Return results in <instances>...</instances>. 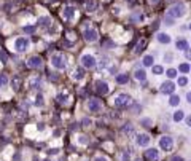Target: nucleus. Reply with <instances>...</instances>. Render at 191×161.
Returning a JSON list of instances; mask_svg holds the SVG:
<instances>
[{"mask_svg":"<svg viewBox=\"0 0 191 161\" xmlns=\"http://www.w3.org/2000/svg\"><path fill=\"white\" fill-rule=\"evenodd\" d=\"M167 15L169 16H172V18H182V16H185L186 15V7H185V3H174L172 7L169 8V11H167Z\"/></svg>","mask_w":191,"mask_h":161,"instance_id":"1","label":"nucleus"},{"mask_svg":"<svg viewBox=\"0 0 191 161\" xmlns=\"http://www.w3.org/2000/svg\"><path fill=\"white\" fill-rule=\"evenodd\" d=\"M51 65L54 67V69H64V67L67 65V61H65V56L61 53H56L51 56Z\"/></svg>","mask_w":191,"mask_h":161,"instance_id":"2","label":"nucleus"},{"mask_svg":"<svg viewBox=\"0 0 191 161\" xmlns=\"http://www.w3.org/2000/svg\"><path fill=\"white\" fill-rule=\"evenodd\" d=\"M94 88H96V92L99 96H105L110 92V86L107 82H104V80H97V82L94 83Z\"/></svg>","mask_w":191,"mask_h":161,"instance_id":"3","label":"nucleus"},{"mask_svg":"<svg viewBox=\"0 0 191 161\" xmlns=\"http://www.w3.org/2000/svg\"><path fill=\"white\" fill-rule=\"evenodd\" d=\"M129 102H131V96L124 94V92H123V94H118V96L115 97V105L118 109H126Z\"/></svg>","mask_w":191,"mask_h":161,"instance_id":"4","label":"nucleus"},{"mask_svg":"<svg viewBox=\"0 0 191 161\" xmlns=\"http://www.w3.org/2000/svg\"><path fill=\"white\" fill-rule=\"evenodd\" d=\"M172 147H174V139L170 137V136H163L161 139H159V148L164 152H169L172 150Z\"/></svg>","mask_w":191,"mask_h":161,"instance_id":"5","label":"nucleus"},{"mask_svg":"<svg viewBox=\"0 0 191 161\" xmlns=\"http://www.w3.org/2000/svg\"><path fill=\"white\" fill-rule=\"evenodd\" d=\"M97 64V61L94 56H91V54H83L81 56V67H84V69H92Z\"/></svg>","mask_w":191,"mask_h":161,"instance_id":"6","label":"nucleus"},{"mask_svg":"<svg viewBox=\"0 0 191 161\" xmlns=\"http://www.w3.org/2000/svg\"><path fill=\"white\" fill-rule=\"evenodd\" d=\"M88 109H89V112H100L102 110V102L99 101V99H96V97H91L89 101H88Z\"/></svg>","mask_w":191,"mask_h":161,"instance_id":"7","label":"nucleus"},{"mask_svg":"<svg viewBox=\"0 0 191 161\" xmlns=\"http://www.w3.org/2000/svg\"><path fill=\"white\" fill-rule=\"evenodd\" d=\"M175 91V85L170 82H164L163 85H161V88H159V92H161V94H172V92Z\"/></svg>","mask_w":191,"mask_h":161,"instance_id":"8","label":"nucleus"},{"mask_svg":"<svg viewBox=\"0 0 191 161\" xmlns=\"http://www.w3.org/2000/svg\"><path fill=\"white\" fill-rule=\"evenodd\" d=\"M83 39L86 42H96L97 40V30L96 29H84L83 30Z\"/></svg>","mask_w":191,"mask_h":161,"instance_id":"9","label":"nucleus"},{"mask_svg":"<svg viewBox=\"0 0 191 161\" xmlns=\"http://www.w3.org/2000/svg\"><path fill=\"white\" fill-rule=\"evenodd\" d=\"M43 64V61L40 56H32V58H29L27 59V65L30 67V69H40Z\"/></svg>","mask_w":191,"mask_h":161,"instance_id":"10","label":"nucleus"},{"mask_svg":"<svg viewBox=\"0 0 191 161\" xmlns=\"http://www.w3.org/2000/svg\"><path fill=\"white\" fill-rule=\"evenodd\" d=\"M143 156L148 161H156L159 158V150H156V148H148V150H145Z\"/></svg>","mask_w":191,"mask_h":161,"instance_id":"11","label":"nucleus"},{"mask_svg":"<svg viewBox=\"0 0 191 161\" xmlns=\"http://www.w3.org/2000/svg\"><path fill=\"white\" fill-rule=\"evenodd\" d=\"M27 45H29V42L21 37V39H18L15 42V49H16L18 53H22V51H26V49H27Z\"/></svg>","mask_w":191,"mask_h":161,"instance_id":"12","label":"nucleus"},{"mask_svg":"<svg viewBox=\"0 0 191 161\" xmlns=\"http://www.w3.org/2000/svg\"><path fill=\"white\" fill-rule=\"evenodd\" d=\"M62 15H64V18L67 21H72L73 18H75V8L73 7H65L64 11H62Z\"/></svg>","mask_w":191,"mask_h":161,"instance_id":"13","label":"nucleus"},{"mask_svg":"<svg viewBox=\"0 0 191 161\" xmlns=\"http://www.w3.org/2000/svg\"><path fill=\"white\" fill-rule=\"evenodd\" d=\"M97 7H99V2H97V0H86V2H84L86 11H96Z\"/></svg>","mask_w":191,"mask_h":161,"instance_id":"14","label":"nucleus"},{"mask_svg":"<svg viewBox=\"0 0 191 161\" xmlns=\"http://www.w3.org/2000/svg\"><path fill=\"white\" fill-rule=\"evenodd\" d=\"M175 48L180 49V51H186V49L189 48V45H188V42L185 40V39H180V40L175 42Z\"/></svg>","mask_w":191,"mask_h":161,"instance_id":"15","label":"nucleus"},{"mask_svg":"<svg viewBox=\"0 0 191 161\" xmlns=\"http://www.w3.org/2000/svg\"><path fill=\"white\" fill-rule=\"evenodd\" d=\"M148 142H150V137L147 134H139L137 136V144L142 145V147H147L148 145Z\"/></svg>","mask_w":191,"mask_h":161,"instance_id":"16","label":"nucleus"},{"mask_svg":"<svg viewBox=\"0 0 191 161\" xmlns=\"http://www.w3.org/2000/svg\"><path fill=\"white\" fill-rule=\"evenodd\" d=\"M123 134H126V136H134L135 134V129H134V125H131V123H127V125L123 126Z\"/></svg>","mask_w":191,"mask_h":161,"instance_id":"17","label":"nucleus"},{"mask_svg":"<svg viewBox=\"0 0 191 161\" xmlns=\"http://www.w3.org/2000/svg\"><path fill=\"white\" fill-rule=\"evenodd\" d=\"M156 39H158L159 43H163V45H167V43H170V37L167 34H164V32H159Z\"/></svg>","mask_w":191,"mask_h":161,"instance_id":"18","label":"nucleus"},{"mask_svg":"<svg viewBox=\"0 0 191 161\" xmlns=\"http://www.w3.org/2000/svg\"><path fill=\"white\" fill-rule=\"evenodd\" d=\"M38 26H40V27H50V26H51V18L41 16L40 19H38Z\"/></svg>","mask_w":191,"mask_h":161,"instance_id":"19","label":"nucleus"},{"mask_svg":"<svg viewBox=\"0 0 191 161\" xmlns=\"http://www.w3.org/2000/svg\"><path fill=\"white\" fill-rule=\"evenodd\" d=\"M145 45H147V40L145 39H142L137 45H135V49H134V54H140L142 51H143V48H145Z\"/></svg>","mask_w":191,"mask_h":161,"instance_id":"20","label":"nucleus"},{"mask_svg":"<svg viewBox=\"0 0 191 161\" xmlns=\"http://www.w3.org/2000/svg\"><path fill=\"white\" fill-rule=\"evenodd\" d=\"M127 82H129V75H127V73H118V75H116V83L126 85Z\"/></svg>","mask_w":191,"mask_h":161,"instance_id":"21","label":"nucleus"},{"mask_svg":"<svg viewBox=\"0 0 191 161\" xmlns=\"http://www.w3.org/2000/svg\"><path fill=\"white\" fill-rule=\"evenodd\" d=\"M134 78H137V80H140V82H143V80L147 78V72H145V70H142V69L135 70V73H134Z\"/></svg>","mask_w":191,"mask_h":161,"instance_id":"22","label":"nucleus"},{"mask_svg":"<svg viewBox=\"0 0 191 161\" xmlns=\"http://www.w3.org/2000/svg\"><path fill=\"white\" fill-rule=\"evenodd\" d=\"M102 46L105 48V49H113L115 48V42L112 39H105V40H104V43H102Z\"/></svg>","mask_w":191,"mask_h":161,"instance_id":"23","label":"nucleus"},{"mask_svg":"<svg viewBox=\"0 0 191 161\" xmlns=\"http://www.w3.org/2000/svg\"><path fill=\"white\" fill-rule=\"evenodd\" d=\"M178 102H180V97L172 92V94H170V99H169V105H174V107H175V105H178Z\"/></svg>","mask_w":191,"mask_h":161,"instance_id":"24","label":"nucleus"},{"mask_svg":"<svg viewBox=\"0 0 191 161\" xmlns=\"http://www.w3.org/2000/svg\"><path fill=\"white\" fill-rule=\"evenodd\" d=\"M151 70H153V73H155V75H161V73H164V67H163V65H155V64H153V65H151Z\"/></svg>","mask_w":191,"mask_h":161,"instance_id":"25","label":"nucleus"},{"mask_svg":"<svg viewBox=\"0 0 191 161\" xmlns=\"http://www.w3.org/2000/svg\"><path fill=\"white\" fill-rule=\"evenodd\" d=\"M142 64H143L145 67H151L153 65V56H150V54L148 56H145L143 59H142Z\"/></svg>","mask_w":191,"mask_h":161,"instance_id":"26","label":"nucleus"},{"mask_svg":"<svg viewBox=\"0 0 191 161\" xmlns=\"http://www.w3.org/2000/svg\"><path fill=\"white\" fill-rule=\"evenodd\" d=\"M21 82H22L21 77H19V75H15V77H13V88H15V89H19V88H21Z\"/></svg>","mask_w":191,"mask_h":161,"instance_id":"27","label":"nucleus"},{"mask_svg":"<svg viewBox=\"0 0 191 161\" xmlns=\"http://www.w3.org/2000/svg\"><path fill=\"white\" fill-rule=\"evenodd\" d=\"M178 70H180L182 73H188V72L191 70V65H189V64H186V62H183V64H180Z\"/></svg>","mask_w":191,"mask_h":161,"instance_id":"28","label":"nucleus"},{"mask_svg":"<svg viewBox=\"0 0 191 161\" xmlns=\"http://www.w3.org/2000/svg\"><path fill=\"white\" fill-rule=\"evenodd\" d=\"M84 73H86V72H84V67H80V69L75 70V78H77V80H81V78L84 77Z\"/></svg>","mask_w":191,"mask_h":161,"instance_id":"29","label":"nucleus"},{"mask_svg":"<svg viewBox=\"0 0 191 161\" xmlns=\"http://www.w3.org/2000/svg\"><path fill=\"white\" fill-rule=\"evenodd\" d=\"M7 85H8V77L5 73H0V88H3Z\"/></svg>","mask_w":191,"mask_h":161,"instance_id":"30","label":"nucleus"},{"mask_svg":"<svg viewBox=\"0 0 191 161\" xmlns=\"http://www.w3.org/2000/svg\"><path fill=\"white\" fill-rule=\"evenodd\" d=\"M108 64H110V61L108 59H102L99 64H97V70H102V69H105V67H108Z\"/></svg>","mask_w":191,"mask_h":161,"instance_id":"31","label":"nucleus"},{"mask_svg":"<svg viewBox=\"0 0 191 161\" xmlns=\"http://www.w3.org/2000/svg\"><path fill=\"white\" fill-rule=\"evenodd\" d=\"M183 116H185V113L182 112V110H178V112L174 113V121H177V123H178V121H182V120H183Z\"/></svg>","mask_w":191,"mask_h":161,"instance_id":"32","label":"nucleus"},{"mask_svg":"<svg viewBox=\"0 0 191 161\" xmlns=\"http://www.w3.org/2000/svg\"><path fill=\"white\" fill-rule=\"evenodd\" d=\"M0 62H3V64L8 62V54L5 53L3 49H0Z\"/></svg>","mask_w":191,"mask_h":161,"instance_id":"33","label":"nucleus"},{"mask_svg":"<svg viewBox=\"0 0 191 161\" xmlns=\"http://www.w3.org/2000/svg\"><path fill=\"white\" fill-rule=\"evenodd\" d=\"M174 19H175V18H172V16L167 15V16L164 18V24H166V26H174V22H175Z\"/></svg>","mask_w":191,"mask_h":161,"instance_id":"34","label":"nucleus"},{"mask_svg":"<svg viewBox=\"0 0 191 161\" xmlns=\"http://www.w3.org/2000/svg\"><path fill=\"white\" fill-rule=\"evenodd\" d=\"M151 123H153L151 118H143V120L140 121V125L143 126V128H150V126H151Z\"/></svg>","mask_w":191,"mask_h":161,"instance_id":"35","label":"nucleus"},{"mask_svg":"<svg viewBox=\"0 0 191 161\" xmlns=\"http://www.w3.org/2000/svg\"><path fill=\"white\" fill-rule=\"evenodd\" d=\"M22 30H24L26 34H34V32H35V26H24Z\"/></svg>","mask_w":191,"mask_h":161,"instance_id":"36","label":"nucleus"},{"mask_svg":"<svg viewBox=\"0 0 191 161\" xmlns=\"http://www.w3.org/2000/svg\"><path fill=\"white\" fill-rule=\"evenodd\" d=\"M166 75H167L169 78H175L177 77V70L175 69H169L167 72H166Z\"/></svg>","mask_w":191,"mask_h":161,"instance_id":"37","label":"nucleus"},{"mask_svg":"<svg viewBox=\"0 0 191 161\" xmlns=\"http://www.w3.org/2000/svg\"><path fill=\"white\" fill-rule=\"evenodd\" d=\"M56 101H58L59 104H65V102H67V94H59Z\"/></svg>","mask_w":191,"mask_h":161,"instance_id":"38","label":"nucleus"},{"mask_svg":"<svg viewBox=\"0 0 191 161\" xmlns=\"http://www.w3.org/2000/svg\"><path fill=\"white\" fill-rule=\"evenodd\" d=\"M188 85V78L186 77H180L178 78V86H186Z\"/></svg>","mask_w":191,"mask_h":161,"instance_id":"39","label":"nucleus"},{"mask_svg":"<svg viewBox=\"0 0 191 161\" xmlns=\"http://www.w3.org/2000/svg\"><path fill=\"white\" fill-rule=\"evenodd\" d=\"M38 85H40V78L30 80V86H32V88H38Z\"/></svg>","mask_w":191,"mask_h":161,"instance_id":"40","label":"nucleus"},{"mask_svg":"<svg viewBox=\"0 0 191 161\" xmlns=\"http://www.w3.org/2000/svg\"><path fill=\"white\" fill-rule=\"evenodd\" d=\"M121 159H123V161H131V156H129V152H127V150H126V152H123Z\"/></svg>","mask_w":191,"mask_h":161,"instance_id":"41","label":"nucleus"},{"mask_svg":"<svg viewBox=\"0 0 191 161\" xmlns=\"http://www.w3.org/2000/svg\"><path fill=\"white\" fill-rule=\"evenodd\" d=\"M140 109H142V107H140L139 104H134L131 110H132V113H140Z\"/></svg>","mask_w":191,"mask_h":161,"instance_id":"42","label":"nucleus"},{"mask_svg":"<svg viewBox=\"0 0 191 161\" xmlns=\"http://www.w3.org/2000/svg\"><path fill=\"white\" fill-rule=\"evenodd\" d=\"M164 59H166V62H172V59H174V54H172V53H166Z\"/></svg>","mask_w":191,"mask_h":161,"instance_id":"43","label":"nucleus"},{"mask_svg":"<svg viewBox=\"0 0 191 161\" xmlns=\"http://www.w3.org/2000/svg\"><path fill=\"white\" fill-rule=\"evenodd\" d=\"M140 19H142V16H140L139 13H135V15H132V16H131V21H134V22H139Z\"/></svg>","mask_w":191,"mask_h":161,"instance_id":"44","label":"nucleus"},{"mask_svg":"<svg viewBox=\"0 0 191 161\" xmlns=\"http://www.w3.org/2000/svg\"><path fill=\"white\" fill-rule=\"evenodd\" d=\"M78 142H80V144H88V142H89V139H88V137H86V136H80V139H78Z\"/></svg>","mask_w":191,"mask_h":161,"instance_id":"45","label":"nucleus"},{"mask_svg":"<svg viewBox=\"0 0 191 161\" xmlns=\"http://www.w3.org/2000/svg\"><path fill=\"white\" fill-rule=\"evenodd\" d=\"M81 125H83V126H89V125H91V120H89V118H86V116H84V118L81 120Z\"/></svg>","mask_w":191,"mask_h":161,"instance_id":"46","label":"nucleus"},{"mask_svg":"<svg viewBox=\"0 0 191 161\" xmlns=\"http://www.w3.org/2000/svg\"><path fill=\"white\" fill-rule=\"evenodd\" d=\"M185 58H186L188 61H191V48H188L186 51H185Z\"/></svg>","mask_w":191,"mask_h":161,"instance_id":"47","label":"nucleus"},{"mask_svg":"<svg viewBox=\"0 0 191 161\" xmlns=\"http://www.w3.org/2000/svg\"><path fill=\"white\" fill-rule=\"evenodd\" d=\"M169 161H185V159H183L182 156H178V155H175V156H172Z\"/></svg>","mask_w":191,"mask_h":161,"instance_id":"48","label":"nucleus"},{"mask_svg":"<svg viewBox=\"0 0 191 161\" xmlns=\"http://www.w3.org/2000/svg\"><path fill=\"white\" fill-rule=\"evenodd\" d=\"M92 161H107L105 158H104V156H96L94 159H92Z\"/></svg>","mask_w":191,"mask_h":161,"instance_id":"49","label":"nucleus"},{"mask_svg":"<svg viewBox=\"0 0 191 161\" xmlns=\"http://www.w3.org/2000/svg\"><path fill=\"white\" fill-rule=\"evenodd\" d=\"M148 2H150V5H158L161 0H148Z\"/></svg>","mask_w":191,"mask_h":161,"instance_id":"50","label":"nucleus"},{"mask_svg":"<svg viewBox=\"0 0 191 161\" xmlns=\"http://www.w3.org/2000/svg\"><path fill=\"white\" fill-rule=\"evenodd\" d=\"M59 150H58V148H51V150H50V155H54V153H58Z\"/></svg>","mask_w":191,"mask_h":161,"instance_id":"51","label":"nucleus"},{"mask_svg":"<svg viewBox=\"0 0 191 161\" xmlns=\"http://www.w3.org/2000/svg\"><path fill=\"white\" fill-rule=\"evenodd\" d=\"M186 101L191 104V92H188V94H186Z\"/></svg>","mask_w":191,"mask_h":161,"instance_id":"52","label":"nucleus"},{"mask_svg":"<svg viewBox=\"0 0 191 161\" xmlns=\"http://www.w3.org/2000/svg\"><path fill=\"white\" fill-rule=\"evenodd\" d=\"M186 125L191 128V116H188V118H186Z\"/></svg>","mask_w":191,"mask_h":161,"instance_id":"53","label":"nucleus"},{"mask_svg":"<svg viewBox=\"0 0 191 161\" xmlns=\"http://www.w3.org/2000/svg\"><path fill=\"white\" fill-rule=\"evenodd\" d=\"M135 161H140V159H135Z\"/></svg>","mask_w":191,"mask_h":161,"instance_id":"54","label":"nucleus"},{"mask_svg":"<svg viewBox=\"0 0 191 161\" xmlns=\"http://www.w3.org/2000/svg\"><path fill=\"white\" fill-rule=\"evenodd\" d=\"M189 29H191V24H189Z\"/></svg>","mask_w":191,"mask_h":161,"instance_id":"55","label":"nucleus"}]
</instances>
